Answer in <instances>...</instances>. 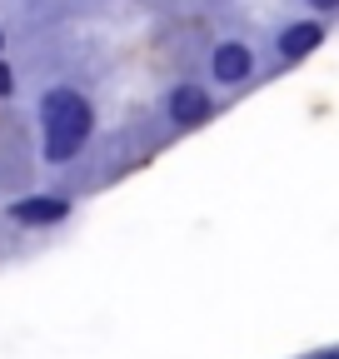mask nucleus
Instances as JSON below:
<instances>
[{
    "label": "nucleus",
    "mask_w": 339,
    "mask_h": 359,
    "mask_svg": "<svg viewBox=\"0 0 339 359\" xmlns=\"http://www.w3.org/2000/svg\"><path fill=\"white\" fill-rule=\"evenodd\" d=\"M35 120H40V155L46 165H70L85 145L95 140V125H100V110L95 100L85 95L80 85H50L35 105Z\"/></svg>",
    "instance_id": "nucleus-1"
},
{
    "label": "nucleus",
    "mask_w": 339,
    "mask_h": 359,
    "mask_svg": "<svg viewBox=\"0 0 339 359\" xmlns=\"http://www.w3.org/2000/svg\"><path fill=\"white\" fill-rule=\"evenodd\" d=\"M165 125L175 130V135H190V130H205L209 120L220 115V100H215V90H209L205 80H175L165 90Z\"/></svg>",
    "instance_id": "nucleus-2"
},
{
    "label": "nucleus",
    "mask_w": 339,
    "mask_h": 359,
    "mask_svg": "<svg viewBox=\"0 0 339 359\" xmlns=\"http://www.w3.org/2000/svg\"><path fill=\"white\" fill-rule=\"evenodd\" d=\"M205 70H209V85L215 90H244V85H254V75H260V55H254L249 40L225 35V40L209 45Z\"/></svg>",
    "instance_id": "nucleus-3"
},
{
    "label": "nucleus",
    "mask_w": 339,
    "mask_h": 359,
    "mask_svg": "<svg viewBox=\"0 0 339 359\" xmlns=\"http://www.w3.org/2000/svg\"><path fill=\"white\" fill-rule=\"evenodd\" d=\"M70 215H75V195H65V190H35V195H20L6 205V219L25 224V230H55Z\"/></svg>",
    "instance_id": "nucleus-4"
},
{
    "label": "nucleus",
    "mask_w": 339,
    "mask_h": 359,
    "mask_svg": "<svg viewBox=\"0 0 339 359\" xmlns=\"http://www.w3.org/2000/svg\"><path fill=\"white\" fill-rule=\"evenodd\" d=\"M324 40H329V20L300 15V20H289V25H279V30H275L270 55H275V65H305Z\"/></svg>",
    "instance_id": "nucleus-5"
},
{
    "label": "nucleus",
    "mask_w": 339,
    "mask_h": 359,
    "mask_svg": "<svg viewBox=\"0 0 339 359\" xmlns=\"http://www.w3.org/2000/svg\"><path fill=\"white\" fill-rule=\"evenodd\" d=\"M305 11L314 20H329V15H339V0H305Z\"/></svg>",
    "instance_id": "nucleus-6"
},
{
    "label": "nucleus",
    "mask_w": 339,
    "mask_h": 359,
    "mask_svg": "<svg viewBox=\"0 0 339 359\" xmlns=\"http://www.w3.org/2000/svg\"><path fill=\"white\" fill-rule=\"evenodd\" d=\"M15 95V70H11V60H0V100H11Z\"/></svg>",
    "instance_id": "nucleus-7"
},
{
    "label": "nucleus",
    "mask_w": 339,
    "mask_h": 359,
    "mask_svg": "<svg viewBox=\"0 0 339 359\" xmlns=\"http://www.w3.org/2000/svg\"><path fill=\"white\" fill-rule=\"evenodd\" d=\"M310 359H339V349H319V354H310Z\"/></svg>",
    "instance_id": "nucleus-8"
},
{
    "label": "nucleus",
    "mask_w": 339,
    "mask_h": 359,
    "mask_svg": "<svg viewBox=\"0 0 339 359\" xmlns=\"http://www.w3.org/2000/svg\"><path fill=\"white\" fill-rule=\"evenodd\" d=\"M0 60H6V25H0Z\"/></svg>",
    "instance_id": "nucleus-9"
}]
</instances>
